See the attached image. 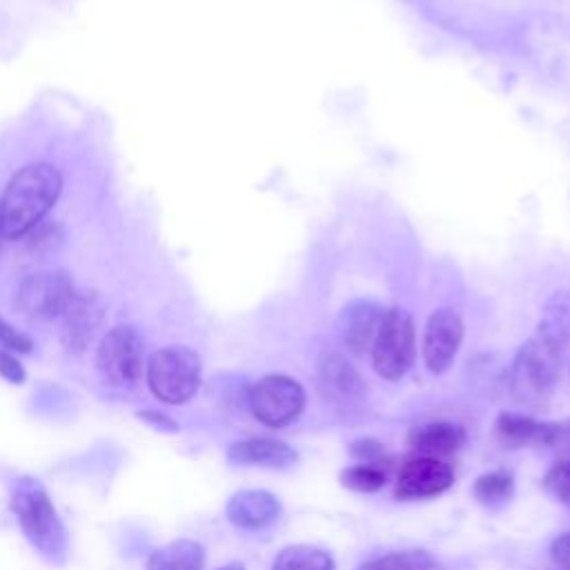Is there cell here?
I'll return each instance as SVG.
<instances>
[{
    "mask_svg": "<svg viewBox=\"0 0 570 570\" xmlns=\"http://www.w3.org/2000/svg\"><path fill=\"white\" fill-rule=\"evenodd\" d=\"M570 345V292H554L543 305L534 334L519 347L508 370V390L521 405H543L559 381Z\"/></svg>",
    "mask_w": 570,
    "mask_h": 570,
    "instance_id": "obj_1",
    "label": "cell"
},
{
    "mask_svg": "<svg viewBox=\"0 0 570 570\" xmlns=\"http://www.w3.org/2000/svg\"><path fill=\"white\" fill-rule=\"evenodd\" d=\"M62 191V176L49 163H31L18 169L0 196L2 238L16 240L38 227Z\"/></svg>",
    "mask_w": 570,
    "mask_h": 570,
    "instance_id": "obj_2",
    "label": "cell"
},
{
    "mask_svg": "<svg viewBox=\"0 0 570 570\" xmlns=\"http://www.w3.org/2000/svg\"><path fill=\"white\" fill-rule=\"evenodd\" d=\"M9 510L31 543V548L51 563H65L69 541L58 510L36 476H18L9 485Z\"/></svg>",
    "mask_w": 570,
    "mask_h": 570,
    "instance_id": "obj_3",
    "label": "cell"
},
{
    "mask_svg": "<svg viewBox=\"0 0 570 570\" xmlns=\"http://www.w3.org/2000/svg\"><path fill=\"white\" fill-rule=\"evenodd\" d=\"M200 356L185 345L160 347L145 363L149 392L167 405L187 403L200 387Z\"/></svg>",
    "mask_w": 570,
    "mask_h": 570,
    "instance_id": "obj_4",
    "label": "cell"
},
{
    "mask_svg": "<svg viewBox=\"0 0 570 570\" xmlns=\"http://www.w3.org/2000/svg\"><path fill=\"white\" fill-rule=\"evenodd\" d=\"M145 345L131 325H114L96 350V370L114 390H131L145 374Z\"/></svg>",
    "mask_w": 570,
    "mask_h": 570,
    "instance_id": "obj_5",
    "label": "cell"
},
{
    "mask_svg": "<svg viewBox=\"0 0 570 570\" xmlns=\"http://www.w3.org/2000/svg\"><path fill=\"white\" fill-rule=\"evenodd\" d=\"M372 365L379 376L387 381H399L407 374L414 363V323L403 307H392L383 312L376 338L370 347Z\"/></svg>",
    "mask_w": 570,
    "mask_h": 570,
    "instance_id": "obj_6",
    "label": "cell"
},
{
    "mask_svg": "<svg viewBox=\"0 0 570 570\" xmlns=\"http://www.w3.org/2000/svg\"><path fill=\"white\" fill-rule=\"evenodd\" d=\"M247 403L258 423L283 430L303 414L305 390L287 374H265L249 387Z\"/></svg>",
    "mask_w": 570,
    "mask_h": 570,
    "instance_id": "obj_7",
    "label": "cell"
},
{
    "mask_svg": "<svg viewBox=\"0 0 570 570\" xmlns=\"http://www.w3.org/2000/svg\"><path fill=\"white\" fill-rule=\"evenodd\" d=\"M73 278L67 269H42L20 281L16 289V307L38 321L60 318L76 296Z\"/></svg>",
    "mask_w": 570,
    "mask_h": 570,
    "instance_id": "obj_8",
    "label": "cell"
},
{
    "mask_svg": "<svg viewBox=\"0 0 570 570\" xmlns=\"http://www.w3.org/2000/svg\"><path fill=\"white\" fill-rule=\"evenodd\" d=\"M105 309V301L98 292H76L73 301L60 316V343L69 354L80 356L87 352L102 325Z\"/></svg>",
    "mask_w": 570,
    "mask_h": 570,
    "instance_id": "obj_9",
    "label": "cell"
},
{
    "mask_svg": "<svg viewBox=\"0 0 570 570\" xmlns=\"http://www.w3.org/2000/svg\"><path fill=\"white\" fill-rule=\"evenodd\" d=\"M454 483V470L434 456L414 454L405 459L399 470L394 497L401 501H416L439 497Z\"/></svg>",
    "mask_w": 570,
    "mask_h": 570,
    "instance_id": "obj_10",
    "label": "cell"
},
{
    "mask_svg": "<svg viewBox=\"0 0 570 570\" xmlns=\"http://www.w3.org/2000/svg\"><path fill=\"white\" fill-rule=\"evenodd\" d=\"M461 341H463L461 316L450 307L436 309L425 323L423 343H421V356L425 367L432 374H443L445 370H450L461 347Z\"/></svg>",
    "mask_w": 570,
    "mask_h": 570,
    "instance_id": "obj_11",
    "label": "cell"
},
{
    "mask_svg": "<svg viewBox=\"0 0 570 570\" xmlns=\"http://www.w3.org/2000/svg\"><path fill=\"white\" fill-rule=\"evenodd\" d=\"M318 390L327 405L354 410L365 396V383L352 363L338 352H325L318 361Z\"/></svg>",
    "mask_w": 570,
    "mask_h": 570,
    "instance_id": "obj_12",
    "label": "cell"
},
{
    "mask_svg": "<svg viewBox=\"0 0 570 570\" xmlns=\"http://www.w3.org/2000/svg\"><path fill=\"white\" fill-rule=\"evenodd\" d=\"M283 505L276 494L267 490H238L229 497L225 514L232 525L240 530H263L278 521Z\"/></svg>",
    "mask_w": 570,
    "mask_h": 570,
    "instance_id": "obj_13",
    "label": "cell"
},
{
    "mask_svg": "<svg viewBox=\"0 0 570 570\" xmlns=\"http://www.w3.org/2000/svg\"><path fill=\"white\" fill-rule=\"evenodd\" d=\"M381 318H383V309L370 301H356L343 309L338 321V332L350 354L361 356L372 347Z\"/></svg>",
    "mask_w": 570,
    "mask_h": 570,
    "instance_id": "obj_14",
    "label": "cell"
},
{
    "mask_svg": "<svg viewBox=\"0 0 570 570\" xmlns=\"http://www.w3.org/2000/svg\"><path fill=\"white\" fill-rule=\"evenodd\" d=\"M227 459L236 465H258V468L283 470L298 461V452L285 441L269 439V436H252V439L232 443L227 448Z\"/></svg>",
    "mask_w": 570,
    "mask_h": 570,
    "instance_id": "obj_15",
    "label": "cell"
},
{
    "mask_svg": "<svg viewBox=\"0 0 570 570\" xmlns=\"http://www.w3.org/2000/svg\"><path fill=\"white\" fill-rule=\"evenodd\" d=\"M410 445L416 454L425 456H450L465 445V430L452 421H430L412 428Z\"/></svg>",
    "mask_w": 570,
    "mask_h": 570,
    "instance_id": "obj_16",
    "label": "cell"
},
{
    "mask_svg": "<svg viewBox=\"0 0 570 570\" xmlns=\"http://www.w3.org/2000/svg\"><path fill=\"white\" fill-rule=\"evenodd\" d=\"M546 432V421H539L521 412H501L494 419V436L508 450L519 448H541Z\"/></svg>",
    "mask_w": 570,
    "mask_h": 570,
    "instance_id": "obj_17",
    "label": "cell"
},
{
    "mask_svg": "<svg viewBox=\"0 0 570 570\" xmlns=\"http://www.w3.org/2000/svg\"><path fill=\"white\" fill-rule=\"evenodd\" d=\"M205 548L194 539H174L154 552L145 561V570H203Z\"/></svg>",
    "mask_w": 570,
    "mask_h": 570,
    "instance_id": "obj_18",
    "label": "cell"
},
{
    "mask_svg": "<svg viewBox=\"0 0 570 570\" xmlns=\"http://www.w3.org/2000/svg\"><path fill=\"white\" fill-rule=\"evenodd\" d=\"M512 494H514V474L503 468L483 472L472 483L474 501L490 510L505 505L512 499Z\"/></svg>",
    "mask_w": 570,
    "mask_h": 570,
    "instance_id": "obj_19",
    "label": "cell"
},
{
    "mask_svg": "<svg viewBox=\"0 0 570 570\" xmlns=\"http://www.w3.org/2000/svg\"><path fill=\"white\" fill-rule=\"evenodd\" d=\"M272 570H334V559L318 546L294 543L276 554Z\"/></svg>",
    "mask_w": 570,
    "mask_h": 570,
    "instance_id": "obj_20",
    "label": "cell"
},
{
    "mask_svg": "<svg viewBox=\"0 0 570 570\" xmlns=\"http://www.w3.org/2000/svg\"><path fill=\"white\" fill-rule=\"evenodd\" d=\"M358 570H439V563L425 550H401L381 554Z\"/></svg>",
    "mask_w": 570,
    "mask_h": 570,
    "instance_id": "obj_21",
    "label": "cell"
},
{
    "mask_svg": "<svg viewBox=\"0 0 570 570\" xmlns=\"http://www.w3.org/2000/svg\"><path fill=\"white\" fill-rule=\"evenodd\" d=\"M338 481L350 492L372 494V492H379L385 485L387 472L381 465H374V463H354V465H347V468L341 470Z\"/></svg>",
    "mask_w": 570,
    "mask_h": 570,
    "instance_id": "obj_22",
    "label": "cell"
},
{
    "mask_svg": "<svg viewBox=\"0 0 570 570\" xmlns=\"http://www.w3.org/2000/svg\"><path fill=\"white\" fill-rule=\"evenodd\" d=\"M543 488L548 494H552L559 503L570 508V459H561L554 463L546 476H543Z\"/></svg>",
    "mask_w": 570,
    "mask_h": 570,
    "instance_id": "obj_23",
    "label": "cell"
},
{
    "mask_svg": "<svg viewBox=\"0 0 570 570\" xmlns=\"http://www.w3.org/2000/svg\"><path fill=\"white\" fill-rule=\"evenodd\" d=\"M0 347L9 350L13 354H31L33 352V341L29 334L11 325L7 318L0 316Z\"/></svg>",
    "mask_w": 570,
    "mask_h": 570,
    "instance_id": "obj_24",
    "label": "cell"
},
{
    "mask_svg": "<svg viewBox=\"0 0 570 570\" xmlns=\"http://www.w3.org/2000/svg\"><path fill=\"white\" fill-rule=\"evenodd\" d=\"M350 454L358 463H374L379 465L385 459V445L376 439H356L350 443Z\"/></svg>",
    "mask_w": 570,
    "mask_h": 570,
    "instance_id": "obj_25",
    "label": "cell"
},
{
    "mask_svg": "<svg viewBox=\"0 0 570 570\" xmlns=\"http://www.w3.org/2000/svg\"><path fill=\"white\" fill-rule=\"evenodd\" d=\"M0 379L9 381L13 385L24 383V379H27V372H24V365L20 363V358L13 352L2 350V347H0Z\"/></svg>",
    "mask_w": 570,
    "mask_h": 570,
    "instance_id": "obj_26",
    "label": "cell"
},
{
    "mask_svg": "<svg viewBox=\"0 0 570 570\" xmlns=\"http://www.w3.org/2000/svg\"><path fill=\"white\" fill-rule=\"evenodd\" d=\"M550 557L559 568L570 570V530L561 532L559 537L552 539L550 543Z\"/></svg>",
    "mask_w": 570,
    "mask_h": 570,
    "instance_id": "obj_27",
    "label": "cell"
},
{
    "mask_svg": "<svg viewBox=\"0 0 570 570\" xmlns=\"http://www.w3.org/2000/svg\"><path fill=\"white\" fill-rule=\"evenodd\" d=\"M138 419L149 423L156 430H163V432H178L180 430V425L169 414L158 412V410H142V412H138Z\"/></svg>",
    "mask_w": 570,
    "mask_h": 570,
    "instance_id": "obj_28",
    "label": "cell"
},
{
    "mask_svg": "<svg viewBox=\"0 0 570 570\" xmlns=\"http://www.w3.org/2000/svg\"><path fill=\"white\" fill-rule=\"evenodd\" d=\"M216 570H245V568H243V563L232 561V563H225V566H220V568H216Z\"/></svg>",
    "mask_w": 570,
    "mask_h": 570,
    "instance_id": "obj_29",
    "label": "cell"
},
{
    "mask_svg": "<svg viewBox=\"0 0 570 570\" xmlns=\"http://www.w3.org/2000/svg\"><path fill=\"white\" fill-rule=\"evenodd\" d=\"M0 243H2V232H0Z\"/></svg>",
    "mask_w": 570,
    "mask_h": 570,
    "instance_id": "obj_30",
    "label": "cell"
}]
</instances>
